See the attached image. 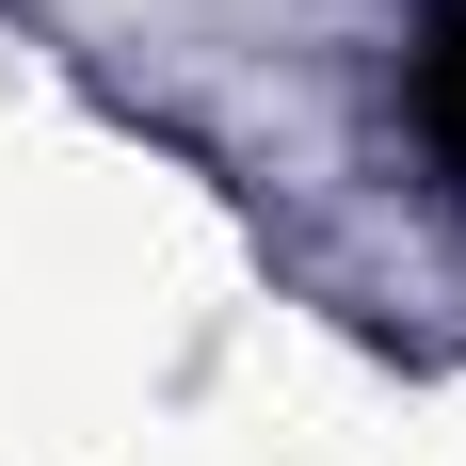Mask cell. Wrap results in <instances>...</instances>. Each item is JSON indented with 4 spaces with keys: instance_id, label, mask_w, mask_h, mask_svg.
Returning <instances> with one entry per match:
<instances>
[{
    "instance_id": "obj_1",
    "label": "cell",
    "mask_w": 466,
    "mask_h": 466,
    "mask_svg": "<svg viewBox=\"0 0 466 466\" xmlns=\"http://www.w3.org/2000/svg\"><path fill=\"white\" fill-rule=\"evenodd\" d=\"M402 129L466 193V0H419V33H402Z\"/></svg>"
}]
</instances>
